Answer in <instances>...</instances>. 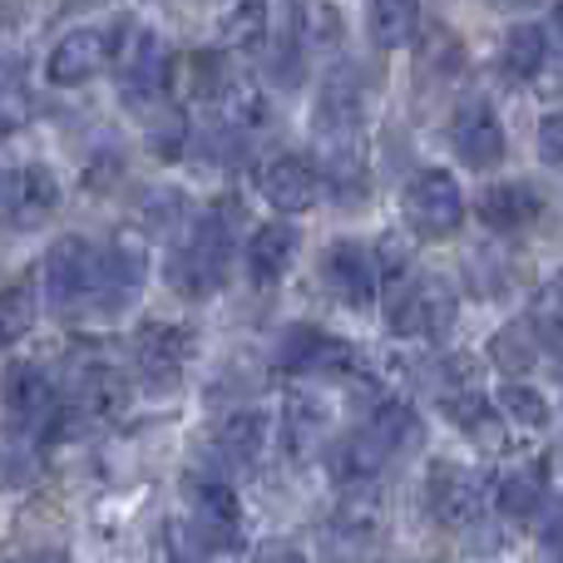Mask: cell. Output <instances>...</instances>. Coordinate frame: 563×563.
Wrapping results in <instances>:
<instances>
[{
  "label": "cell",
  "instance_id": "cell-1",
  "mask_svg": "<svg viewBox=\"0 0 563 563\" xmlns=\"http://www.w3.org/2000/svg\"><path fill=\"white\" fill-rule=\"evenodd\" d=\"M416 440H420L416 410L400 406V400H386L366 426L351 430V435L336 445V455H331V475H336L341 485H366V479H376L396 455H406Z\"/></svg>",
  "mask_w": 563,
  "mask_h": 563
},
{
  "label": "cell",
  "instance_id": "cell-2",
  "mask_svg": "<svg viewBox=\"0 0 563 563\" xmlns=\"http://www.w3.org/2000/svg\"><path fill=\"white\" fill-rule=\"evenodd\" d=\"M233 208L218 203L188 228V238L174 247L168 257V282H174L184 297H208V291L223 287L228 277V257H233V223H228Z\"/></svg>",
  "mask_w": 563,
  "mask_h": 563
},
{
  "label": "cell",
  "instance_id": "cell-3",
  "mask_svg": "<svg viewBox=\"0 0 563 563\" xmlns=\"http://www.w3.org/2000/svg\"><path fill=\"white\" fill-rule=\"evenodd\" d=\"M406 223L416 238H430V243H440V238H455L460 223H465V194H460V184L445 174V168H426V174H416L406 184Z\"/></svg>",
  "mask_w": 563,
  "mask_h": 563
},
{
  "label": "cell",
  "instance_id": "cell-4",
  "mask_svg": "<svg viewBox=\"0 0 563 563\" xmlns=\"http://www.w3.org/2000/svg\"><path fill=\"white\" fill-rule=\"evenodd\" d=\"M188 515H194V539L208 554H233L243 544V505L233 485L218 475L188 479Z\"/></svg>",
  "mask_w": 563,
  "mask_h": 563
},
{
  "label": "cell",
  "instance_id": "cell-5",
  "mask_svg": "<svg viewBox=\"0 0 563 563\" xmlns=\"http://www.w3.org/2000/svg\"><path fill=\"white\" fill-rule=\"evenodd\" d=\"M450 321H455V291L440 277H416L390 297L386 307V327L396 336H445Z\"/></svg>",
  "mask_w": 563,
  "mask_h": 563
},
{
  "label": "cell",
  "instance_id": "cell-6",
  "mask_svg": "<svg viewBox=\"0 0 563 563\" xmlns=\"http://www.w3.org/2000/svg\"><path fill=\"white\" fill-rule=\"evenodd\" d=\"M485 479L470 465H455V460H435L426 475V505L430 515L445 529H470L479 515H485Z\"/></svg>",
  "mask_w": 563,
  "mask_h": 563
},
{
  "label": "cell",
  "instance_id": "cell-7",
  "mask_svg": "<svg viewBox=\"0 0 563 563\" xmlns=\"http://www.w3.org/2000/svg\"><path fill=\"white\" fill-rule=\"evenodd\" d=\"M114 65L134 99H158L174 79V59H168L164 40L148 35L144 25H124V35L114 40Z\"/></svg>",
  "mask_w": 563,
  "mask_h": 563
},
{
  "label": "cell",
  "instance_id": "cell-8",
  "mask_svg": "<svg viewBox=\"0 0 563 563\" xmlns=\"http://www.w3.org/2000/svg\"><path fill=\"white\" fill-rule=\"evenodd\" d=\"M99 282V253L85 238H59L45 253V297L55 307H75V301L95 297Z\"/></svg>",
  "mask_w": 563,
  "mask_h": 563
},
{
  "label": "cell",
  "instance_id": "cell-9",
  "mask_svg": "<svg viewBox=\"0 0 563 563\" xmlns=\"http://www.w3.org/2000/svg\"><path fill=\"white\" fill-rule=\"evenodd\" d=\"M109 55H114V35H104V30H69L45 55V79L59 89L89 85L109 65Z\"/></svg>",
  "mask_w": 563,
  "mask_h": 563
},
{
  "label": "cell",
  "instance_id": "cell-10",
  "mask_svg": "<svg viewBox=\"0 0 563 563\" xmlns=\"http://www.w3.org/2000/svg\"><path fill=\"white\" fill-rule=\"evenodd\" d=\"M450 144H455L460 164L495 168L499 158H505V124H499V114L485 99H470V104H460L455 119H450Z\"/></svg>",
  "mask_w": 563,
  "mask_h": 563
},
{
  "label": "cell",
  "instance_id": "cell-11",
  "mask_svg": "<svg viewBox=\"0 0 563 563\" xmlns=\"http://www.w3.org/2000/svg\"><path fill=\"white\" fill-rule=\"evenodd\" d=\"M144 273H148L144 247L134 238H114V247L99 253V282H95L99 311H124L139 297V287H144Z\"/></svg>",
  "mask_w": 563,
  "mask_h": 563
},
{
  "label": "cell",
  "instance_id": "cell-12",
  "mask_svg": "<svg viewBox=\"0 0 563 563\" xmlns=\"http://www.w3.org/2000/svg\"><path fill=\"white\" fill-rule=\"evenodd\" d=\"M321 277H327V291L351 311H366L376 301V267H371L366 247L356 243H331L321 253Z\"/></svg>",
  "mask_w": 563,
  "mask_h": 563
},
{
  "label": "cell",
  "instance_id": "cell-13",
  "mask_svg": "<svg viewBox=\"0 0 563 563\" xmlns=\"http://www.w3.org/2000/svg\"><path fill=\"white\" fill-rule=\"evenodd\" d=\"M59 208V184L45 164H25L5 174V223L10 228H35Z\"/></svg>",
  "mask_w": 563,
  "mask_h": 563
},
{
  "label": "cell",
  "instance_id": "cell-14",
  "mask_svg": "<svg viewBox=\"0 0 563 563\" xmlns=\"http://www.w3.org/2000/svg\"><path fill=\"white\" fill-rule=\"evenodd\" d=\"M5 410H10V426L15 430H45L49 420H59V396H55V386H49L45 371L10 366Z\"/></svg>",
  "mask_w": 563,
  "mask_h": 563
},
{
  "label": "cell",
  "instance_id": "cell-15",
  "mask_svg": "<svg viewBox=\"0 0 563 563\" xmlns=\"http://www.w3.org/2000/svg\"><path fill=\"white\" fill-rule=\"evenodd\" d=\"M134 356H139V371H144V376L178 380V371H184L188 356H194V331L174 327V321H148V327H139V336H134Z\"/></svg>",
  "mask_w": 563,
  "mask_h": 563
},
{
  "label": "cell",
  "instance_id": "cell-16",
  "mask_svg": "<svg viewBox=\"0 0 563 563\" xmlns=\"http://www.w3.org/2000/svg\"><path fill=\"white\" fill-rule=\"evenodd\" d=\"M263 198L277 213H307L321 198V174L301 154H277L263 168Z\"/></svg>",
  "mask_w": 563,
  "mask_h": 563
},
{
  "label": "cell",
  "instance_id": "cell-17",
  "mask_svg": "<svg viewBox=\"0 0 563 563\" xmlns=\"http://www.w3.org/2000/svg\"><path fill=\"white\" fill-rule=\"evenodd\" d=\"M351 346L317 327H291L277 346V366L282 371H297V376H311V371H346L351 366Z\"/></svg>",
  "mask_w": 563,
  "mask_h": 563
},
{
  "label": "cell",
  "instance_id": "cell-18",
  "mask_svg": "<svg viewBox=\"0 0 563 563\" xmlns=\"http://www.w3.org/2000/svg\"><path fill=\"white\" fill-rule=\"evenodd\" d=\"M544 213V198L534 194L529 184H495L485 198H479V223H489L495 233H519V228L539 223Z\"/></svg>",
  "mask_w": 563,
  "mask_h": 563
},
{
  "label": "cell",
  "instance_id": "cell-19",
  "mask_svg": "<svg viewBox=\"0 0 563 563\" xmlns=\"http://www.w3.org/2000/svg\"><path fill=\"white\" fill-rule=\"evenodd\" d=\"M267 450V416L263 410H233L218 426V455L233 470H253Z\"/></svg>",
  "mask_w": 563,
  "mask_h": 563
},
{
  "label": "cell",
  "instance_id": "cell-20",
  "mask_svg": "<svg viewBox=\"0 0 563 563\" xmlns=\"http://www.w3.org/2000/svg\"><path fill=\"white\" fill-rule=\"evenodd\" d=\"M291 257H297V233H291L287 223L257 228L253 243H247V277H253L257 287H273V282L291 267Z\"/></svg>",
  "mask_w": 563,
  "mask_h": 563
},
{
  "label": "cell",
  "instance_id": "cell-21",
  "mask_svg": "<svg viewBox=\"0 0 563 563\" xmlns=\"http://www.w3.org/2000/svg\"><path fill=\"white\" fill-rule=\"evenodd\" d=\"M331 410L311 396H291L287 400V420H282V440H287L291 460H311L321 450V435H327Z\"/></svg>",
  "mask_w": 563,
  "mask_h": 563
},
{
  "label": "cell",
  "instance_id": "cell-22",
  "mask_svg": "<svg viewBox=\"0 0 563 563\" xmlns=\"http://www.w3.org/2000/svg\"><path fill=\"white\" fill-rule=\"evenodd\" d=\"M366 20L380 49H400L420 30V0H366Z\"/></svg>",
  "mask_w": 563,
  "mask_h": 563
},
{
  "label": "cell",
  "instance_id": "cell-23",
  "mask_svg": "<svg viewBox=\"0 0 563 563\" xmlns=\"http://www.w3.org/2000/svg\"><path fill=\"white\" fill-rule=\"evenodd\" d=\"M549 499V485H544V470H509L495 489V505L505 519H534Z\"/></svg>",
  "mask_w": 563,
  "mask_h": 563
},
{
  "label": "cell",
  "instance_id": "cell-24",
  "mask_svg": "<svg viewBox=\"0 0 563 563\" xmlns=\"http://www.w3.org/2000/svg\"><path fill=\"white\" fill-rule=\"evenodd\" d=\"M549 59V35L539 25H515L505 35V49H499V65H505L509 79H534Z\"/></svg>",
  "mask_w": 563,
  "mask_h": 563
},
{
  "label": "cell",
  "instance_id": "cell-25",
  "mask_svg": "<svg viewBox=\"0 0 563 563\" xmlns=\"http://www.w3.org/2000/svg\"><path fill=\"white\" fill-rule=\"evenodd\" d=\"M539 351H544V346H539V336H534V327H529V321H509V327H499L495 341H489V356H495V366L505 371L509 380L525 376V371L539 361Z\"/></svg>",
  "mask_w": 563,
  "mask_h": 563
},
{
  "label": "cell",
  "instance_id": "cell-26",
  "mask_svg": "<svg viewBox=\"0 0 563 563\" xmlns=\"http://www.w3.org/2000/svg\"><path fill=\"white\" fill-rule=\"evenodd\" d=\"M124 400H129V390H124V380H119V371H109V366L85 371V380H79V410H85V416L109 420L124 410Z\"/></svg>",
  "mask_w": 563,
  "mask_h": 563
},
{
  "label": "cell",
  "instance_id": "cell-27",
  "mask_svg": "<svg viewBox=\"0 0 563 563\" xmlns=\"http://www.w3.org/2000/svg\"><path fill=\"white\" fill-rule=\"evenodd\" d=\"M267 25H273L267 0H238V5L223 15V40L233 49H257L267 40Z\"/></svg>",
  "mask_w": 563,
  "mask_h": 563
},
{
  "label": "cell",
  "instance_id": "cell-28",
  "mask_svg": "<svg viewBox=\"0 0 563 563\" xmlns=\"http://www.w3.org/2000/svg\"><path fill=\"white\" fill-rule=\"evenodd\" d=\"M499 416L515 420V426H525V430H544L549 426V400L539 396L534 386H525V380H505V386H499Z\"/></svg>",
  "mask_w": 563,
  "mask_h": 563
},
{
  "label": "cell",
  "instance_id": "cell-29",
  "mask_svg": "<svg viewBox=\"0 0 563 563\" xmlns=\"http://www.w3.org/2000/svg\"><path fill=\"white\" fill-rule=\"evenodd\" d=\"M529 327H534L539 346H549V351H559L563 356V277L549 282V287L539 291L534 311H529Z\"/></svg>",
  "mask_w": 563,
  "mask_h": 563
},
{
  "label": "cell",
  "instance_id": "cell-30",
  "mask_svg": "<svg viewBox=\"0 0 563 563\" xmlns=\"http://www.w3.org/2000/svg\"><path fill=\"white\" fill-rule=\"evenodd\" d=\"M30 321H35V301H30V291L20 287V282H10L5 297H0V336H5V341H20Z\"/></svg>",
  "mask_w": 563,
  "mask_h": 563
},
{
  "label": "cell",
  "instance_id": "cell-31",
  "mask_svg": "<svg viewBox=\"0 0 563 563\" xmlns=\"http://www.w3.org/2000/svg\"><path fill=\"white\" fill-rule=\"evenodd\" d=\"M539 158L563 168V109L559 114H544V124H539Z\"/></svg>",
  "mask_w": 563,
  "mask_h": 563
},
{
  "label": "cell",
  "instance_id": "cell-32",
  "mask_svg": "<svg viewBox=\"0 0 563 563\" xmlns=\"http://www.w3.org/2000/svg\"><path fill=\"white\" fill-rule=\"evenodd\" d=\"M253 563H307V559H301L291 544H267V549H257L253 554Z\"/></svg>",
  "mask_w": 563,
  "mask_h": 563
},
{
  "label": "cell",
  "instance_id": "cell-33",
  "mask_svg": "<svg viewBox=\"0 0 563 563\" xmlns=\"http://www.w3.org/2000/svg\"><path fill=\"white\" fill-rule=\"evenodd\" d=\"M544 539H549V544H563V505L554 509V519H549V529H544Z\"/></svg>",
  "mask_w": 563,
  "mask_h": 563
},
{
  "label": "cell",
  "instance_id": "cell-34",
  "mask_svg": "<svg viewBox=\"0 0 563 563\" xmlns=\"http://www.w3.org/2000/svg\"><path fill=\"white\" fill-rule=\"evenodd\" d=\"M20 563H69L65 554H55V549H49V554H30V559H20Z\"/></svg>",
  "mask_w": 563,
  "mask_h": 563
},
{
  "label": "cell",
  "instance_id": "cell-35",
  "mask_svg": "<svg viewBox=\"0 0 563 563\" xmlns=\"http://www.w3.org/2000/svg\"><path fill=\"white\" fill-rule=\"evenodd\" d=\"M554 20H559V30H563V0H559V10H554Z\"/></svg>",
  "mask_w": 563,
  "mask_h": 563
},
{
  "label": "cell",
  "instance_id": "cell-36",
  "mask_svg": "<svg viewBox=\"0 0 563 563\" xmlns=\"http://www.w3.org/2000/svg\"><path fill=\"white\" fill-rule=\"evenodd\" d=\"M515 5H534V0H515Z\"/></svg>",
  "mask_w": 563,
  "mask_h": 563
}]
</instances>
